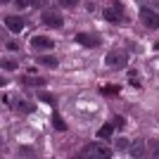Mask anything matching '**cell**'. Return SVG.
<instances>
[{"label":"cell","instance_id":"5b68a950","mask_svg":"<svg viewBox=\"0 0 159 159\" xmlns=\"http://www.w3.org/2000/svg\"><path fill=\"white\" fill-rule=\"evenodd\" d=\"M140 19H143V24H145L147 29H152V31L159 29V14L154 12V10H150V7H140Z\"/></svg>","mask_w":159,"mask_h":159},{"label":"cell","instance_id":"484cf974","mask_svg":"<svg viewBox=\"0 0 159 159\" xmlns=\"http://www.w3.org/2000/svg\"><path fill=\"white\" fill-rule=\"evenodd\" d=\"M0 2H10V0H0Z\"/></svg>","mask_w":159,"mask_h":159},{"label":"cell","instance_id":"ba28073f","mask_svg":"<svg viewBox=\"0 0 159 159\" xmlns=\"http://www.w3.org/2000/svg\"><path fill=\"white\" fill-rule=\"evenodd\" d=\"M5 26L12 33H19V31H24V19L21 17H5Z\"/></svg>","mask_w":159,"mask_h":159},{"label":"cell","instance_id":"52a82bcc","mask_svg":"<svg viewBox=\"0 0 159 159\" xmlns=\"http://www.w3.org/2000/svg\"><path fill=\"white\" fill-rule=\"evenodd\" d=\"M31 45L36 48V50H52V48H55V40L48 38V36H33V38H31Z\"/></svg>","mask_w":159,"mask_h":159},{"label":"cell","instance_id":"d4e9b609","mask_svg":"<svg viewBox=\"0 0 159 159\" xmlns=\"http://www.w3.org/2000/svg\"><path fill=\"white\" fill-rule=\"evenodd\" d=\"M17 48H19V43H14V40H12V43H7V50H17Z\"/></svg>","mask_w":159,"mask_h":159},{"label":"cell","instance_id":"44dd1931","mask_svg":"<svg viewBox=\"0 0 159 159\" xmlns=\"http://www.w3.org/2000/svg\"><path fill=\"white\" fill-rule=\"evenodd\" d=\"M14 5L19 7V10H24V7H29V5H31V0H14Z\"/></svg>","mask_w":159,"mask_h":159},{"label":"cell","instance_id":"3957f363","mask_svg":"<svg viewBox=\"0 0 159 159\" xmlns=\"http://www.w3.org/2000/svg\"><path fill=\"white\" fill-rule=\"evenodd\" d=\"M81 157H88V159H102V157H112V150H107V147L98 145V143H90V145H86V147H83Z\"/></svg>","mask_w":159,"mask_h":159},{"label":"cell","instance_id":"7402d4cb","mask_svg":"<svg viewBox=\"0 0 159 159\" xmlns=\"http://www.w3.org/2000/svg\"><path fill=\"white\" fill-rule=\"evenodd\" d=\"M124 124H126L124 116H116V119H114V128H124Z\"/></svg>","mask_w":159,"mask_h":159},{"label":"cell","instance_id":"277c9868","mask_svg":"<svg viewBox=\"0 0 159 159\" xmlns=\"http://www.w3.org/2000/svg\"><path fill=\"white\" fill-rule=\"evenodd\" d=\"M40 21H43L48 29H60L62 24H64V19H62V14L57 12V10H43V12H40Z\"/></svg>","mask_w":159,"mask_h":159},{"label":"cell","instance_id":"30bf717a","mask_svg":"<svg viewBox=\"0 0 159 159\" xmlns=\"http://www.w3.org/2000/svg\"><path fill=\"white\" fill-rule=\"evenodd\" d=\"M112 133H114V126H112V124H102V126H100V131H98V138H100V140H109V138H112Z\"/></svg>","mask_w":159,"mask_h":159},{"label":"cell","instance_id":"9a60e30c","mask_svg":"<svg viewBox=\"0 0 159 159\" xmlns=\"http://www.w3.org/2000/svg\"><path fill=\"white\" fill-rule=\"evenodd\" d=\"M100 93H102V95H116V93H119V86H102V88H100Z\"/></svg>","mask_w":159,"mask_h":159},{"label":"cell","instance_id":"ffe728a7","mask_svg":"<svg viewBox=\"0 0 159 159\" xmlns=\"http://www.w3.org/2000/svg\"><path fill=\"white\" fill-rule=\"evenodd\" d=\"M147 145L152 147V157H159V143H157V140H150Z\"/></svg>","mask_w":159,"mask_h":159},{"label":"cell","instance_id":"6da1fadb","mask_svg":"<svg viewBox=\"0 0 159 159\" xmlns=\"http://www.w3.org/2000/svg\"><path fill=\"white\" fill-rule=\"evenodd\" d=\"M102 17H105L107 21H112V24H121V21H126V7H124V2L114 0L109 7L102 10Z\"/></svg>","mask_w":159,"mask_h":159},{"label":"cell","instance_id":"8992f818","mask_svg":"<svg viewBox=\"0 0 159 159\" xmlns=\"http://www.w3.org/2000/svg\"><path fill=\"white\" fill-rule=\"evenodd\" d=\"M76 43L83 45V48H98L102 40L98 36H93V33H76Z\"/></svg>","mask_w":159,"mask_h":159},{"label":"cell","instance_id":"9c48e42d","mask_svg":"<svg viewBox=\"0 0 159 159\" xmlns=\"http://www.w3.org/2000/svg\"><path fill=\"white\" fill-rule=\"evenodd\" d=\"M38 64L48 66V69H55L57 66V57H52V55H38Z\"/></svg>","mask_w":159,"mask_h":159},{"label":"cell","instance_id":"cb8c5ba5","mask_svg":"<svg viewBox=\"0 0 159 159\" xmlns=\"http://www.w3.org/2000/svg\"><path fill=\"white\" fill-rule=\"evenodd\" d=\"M31 5L33 7H43V5H45V0H31Z\"/></svg>","mask_w":159,"mask_h":159},{"label":"cell","instance_id":"7a4b0ae2","mask_svg":"<svg viewBox=\"0 0 159 159\" xmlns=\"http://www.w3.org/2000/svg\"><path fill=\"white\" fill-rule=\"evenodd\" d=\"M105 64L107 66H114V69H124L128 64V55L124 50H109V55L105 57Z\"/></svg>","mask_w":159,"mask_h":159},{"label":"cell","instance_id":"d6986e66","mask_svg":"<svg viewBox=\"0 0 159 159\" xmlns=\"http://www.w3.org/2000/svg\"><path fill=\"white\" fill-rule=\"evenodd\" d=\"M38 98L43 100V102H48V105H55V98H52V95H48V93H38Z\"/></svg>","mask_w":159,"mask_h":159},{"label":"cell","instance_id":"603a6c76","mask_svg":"<svg viewBox=\"0 0 159 159\" xmlns=\"http://www.w3.org/2000/svg\"><path fill=\"white\" fill-rule=\"evenodd\" d=\"M21 157H26V154H29V157H33V152H31V150H29V147H21Z\"/></svg>","mask_w":159,"mask_h":159},{"label":"cell","instance_id":"8fae6325","mask_svg":"<svg viewBox=\"0 0 159 159\" xmlns=\"http://www.w3.org/2000/svg\"><path fill=\"white\" fill-rule=\"evenodd\" d=\"M21 83H24V86H45V79H43V76H24V79H21Z\"/></svg>","mask_w":159,"mask_h":159},{"label":"cell","instance_id":"7c38bea8","mask_svg":"<svg viewBox=\"0 0 159 159\" xmlns=\"http://www.w3.org/2000/svg\"><path fill=\"white\" fill-rule=\"evenodd\" d=\"M52 126H55V131H60V133H64V131H66V124H64V119H62V116H60L57 112L52 114Z\"/></svg>","mask_w":159,"mask_h":159},{"label":"cell","instance_id":"ac0fdd59","mask_svg":"<svg viewBox=\"0 0 159 159\" xmlns=\"http://www.w3.org/2000/svg\"><path fill=\"white\" fill-rule=\"evenodd\" d=\"M116 147H119V150H128V147H131V143H128L126 138H116Z\"/></svg>","mask_w":159,"mask_h":159},{"label":"cell","instance_id":"4fadbf2b","mask_svg":"<svg viewBox=\"0 0 159 159\" xmlns=\"http://www.w3.org/2000/svg\"><path fill=\"white\" fill-rule=\"evenodd\" d=\"M145 150H143V143H133L131 145V157H143Z\"/></svg>","mask_w":159,"mask_h":159},{"label":"cell","instance_id":"2e32d148","mask_svg":"<svg viewBox=\"0 0 159 159\" xmlns=\"http://www.w3.org/2000/svg\"><path fill=\"white\" fill-rule=\"evenodd\" d=\"M2 69H5V71H14V69H17V62L14 60H2Z\"/></svg>","mask_w":159,"mask_h":159},{"label":"cell","instance_id":"e0dca14e","mask_svg":"<svg viewBox=\"0 0 159 159\" xmlns=\"http://www.w3.org/2000/svg\"><path fill=\"white\" fill-rule=\"evenodd\" d=\"M76 5H79V0H60V7H66V10H71Z\"/></svg>","mask_w":159,"mask_h":159},{"label":"cell","instance_id":"5bb4252c","mask_svg":"<svg viewBox=\"0 0 159 159\" xmlns=\"http://www.w3.org/2000/svg\"><path fill=\"white\" fill-rule=\"evenodd\" d=\"M14 107H17V109H19L21 114H31V112H33V105H29V102H24V100H21V102H17V105H14Z\"/></svg>","mask_w":159,"mask_h":159}]
</instances>
